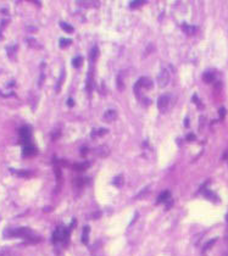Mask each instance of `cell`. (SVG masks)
<instances>
[{
  "label": "cell",
  "instance_id": "6da1fadb",
  "mask_svg": "<svg viewBox=\"0 0 228 256\" xmlns=\"http://www.w3.org/2000/svg\"><path fill=\"white\" fill-rule=\"evenodd\" d=\"M11 237H19V238H23L31 243H38L42 240V238L38 237L32 229L27 228V227H21V228H16L10 232Z\"/></svg>",
  "mask_w": 228,
  "mask_h": 256
},
{
  "label": "cell",
  "instance_id": "7a4b0ae2",
  "mask_svg": "<svg viewBox=\"0 0 228 256\" xmlns=\"http://www.w3.org/2000/svg\"><path fill=\"white\" fill-rule=\"evenodd\" d=\"M68 229H66L65 227H57L56 230L52 234V243H57V242H67V238H68Z\"/></svg>",
  "mask_w": 228,
  "mask_h": 256
},
{
  "label": "cell",
  "instance_id": "3957f363",
  "mask_svg": "<svg viewBox=\"0 0 228 256\" xmlns=\"http://www.w3.org/2000/svg\"><path fill=\"white\" fill-rule=\"evenodd\" d=\"M169 81H171V75H169L168 70H165V68L161 70L159 72V75H157V84H159L161 88H163V87H166L168 84Z\"/></svg>",
  "mask_w": 228,
  "mask_h": 256
},
{
  "label": "cell",
  "instance_id": "277c9868",
  "mask_svg": "<svg viewBox=\"0 0 228 256\" xmlns=\"http://www.w3.org/2000/svg\"><path fill=\"white\" fill-rule=\"evenodd\" d=\"M20 140L25 146L31 144V127L30 126H25L20 129Z\"/></svg>",
  "mask_w": 228,
  "mask_h": 256
},
{
  "label": "cell",
  "instance_id": "5b68a950",
  "mask_svg": "<svg viewBox=\"0 0 228 256\" xmlns=\"http://www.w3.org/2000/svg\"><path fill=\"white\" fill-rule=\"evenodd\" d=\"M169 104V95H161V97L157 99V109H159L162 114L166 112L167 108Z\"/></svg>",
  "mask_w": 228,
  "mask_h": 256
},
{
  "label": "cell",
  "instance_id": "8992f818",
  "mask_svg": "<svg viewBox=\"0 0 228 256\" xmlns=\"http://www.w3.org/2000/svg\"><path fill=\"white\" fill-rule=\"evenodd\" d=\"M137 87H143V88H153V82H151L150 78H148V77H142V78H139V81L137 82L136 84V88Z\"/></svg>",
  "mask_w": 228,
  "mask_h": 256
},
{
  "label": "cell",
  "instance_id": "52a82bcc",
  "mask_svg": "<svg viewBox=\"0 0 228 256\" xmlns=\"http://www.w3.org/2000/svg\"><path fill=\"white\" fill-rule=\"evenodd\" d=\"M37 152H38L37 148L31 145V144L26 145L25 148H23V155L25 156H34V155H37Z\"/></svg>",
  "mask_w": 228,
  "mask_h": 256
},
{
  "label": "cell",
  "instance_id": "ba28073f",
  "mask_svg": "<svg viewBox=\"0 0 228 256\" xmlns=\"http://www.w3.org/2000/svg\"><path fill=\"white\" fill-rule=\"evenodd\" d=\"M203 79L206 83H212L215 81V75L212 72H210V71H207V72H205L203 75Z\"/></svg>",
  "mask_w": 228,
  "mask_h": 256
},
{
  "label": "cell",
  "instance_id": "9c48e42d",
  "mask_svg": "<svg viewBox=\"0 0 228 256\" xmlns=\"http://www.w3.org/2000/svg\"><path fill=\"white\" fill-rule=\"evenodd\" d=\"M98 55H99V49H98V46H93V49L90 50V54H89V59H90L92 63H94V61L96 60Z\"/></svg>",
  "mask_w": 228,
  "mask_h": 256
},
{
  "label": "cell",
  "instance_id": "30bf717a",
  "mask_svg": "<svg viewBox=\"0 0 228 256\" xmlns=\"http://www.w3.org/2000/svg\"><path fill=\"white\" fill-rule=\"evenodd\" d=\"M169 196H171V193L168 192V190H165V192H162L160 194V196L157 198V202H163V201H167L169 199Z\"/></svg>",
  "mask_w": 228,
  "mask_h": 256
},
{
  "label": "cell",
  "instance_id": "8fae6325",
  "mask_svg": "<svg viewBox=\"0 0 228 256\" xmlns=\"http://www.w3.org/2000/svg\"><path fill=\"white\" fill-rule=\"evenodd\" d=\"M89 232H90V228L88 227V226H85V227L83 228V234H82V242H83V244H88Z\"/></svg>",
  "mask_w": 228,
  "mask_h": 256
},
{
  "label": "cell",
  "instance_id": "7c38bea8",
  "mask_svg": "<svg viewBox=\"0 0 228 256\" xmlns=\"http://www.w3.org/2000/svg\"><path fill=\"white\" fill-rule=\"evenodd\" d=\"M104 117H105V120H107V121H112L116 118V111L115 110H107L106 112H105Z\"/></svg>",
  "mask_w": 228,
  "mask_h": 256
},
{
  "label": "cell",
  "instance_id": "4fadbf2b",
  "mask_svg": "<svg viewBox=\"0 0 228 256\" xmlns=\"http://www.w3.org/2000/svg\"><path fill=\"white\" fill-rule=\"evenodd\" d=\"M182 29L187 33V34H194L196 32V27L194 26H189V25H183Z\"/></svg>",
  "mask_w": 228,
  "mask_h": 256
},
{
  "label": "cell",
  "instance_id": "5bb4252c",
  "mask_svg": "<svg viewBox=\"0 0 228 256\" xmlns=\"http://www.w3.org/2000/svg\"><path fill=\"white\" fill-rule=\"evenodd\" d=\"M107 152H109V150H107V148H106V146H99V148L95 149V154H96V155L106 156V155H107Z\"/></svg>",
  "mask_w": 228,
  "mask_h": 256
},
{
  "label": "cell",
  "instance_id": "9a60e30c",
  "mask_svg": "<svg viewBox=\"0 0 228 256\" xmlns=\"http://www.w3.org/2000/svg\"><path fill=\"white\" fill-rule=\"evenodd\" d=\"M107 133V129L106 128H100V129H94L92 132V137H101L104 134Z\"/></svg>",
  "mask_w": 228,
  "mask_h": 256
},
{
  "label": "cell",
  "instance_id": "2e32d148",
  "mask_svg": "<svg viewBox=\"0 0 228 256\" xmlns=\"http://www.w3.org/2000/svg\"><path fill=\"white\" fill-rule=\"evenodd\" d=\"M26 41H27V44L30 45V46H32V48H39L38 40L34 39L33 37H27V38H26Z\"/></svg>",
  "mask_w": 228,
  "mask_h": 256
},
{
  "label": "cell",
  "instance_id": "e0dca14e",
  "mask_svg": "<svg viewBox=\"0 0 228 256\" xmlns=\"http://www.w3.org/2000/svg\"><path fill=\"white\" fill-rule=\"evenodd\" d=\"M60 27L63 29V31H66V32H73L74 31V28L72 27V26H70V25H67V23H65V22H60Z\"/></svg>",
  "mask_w": 228,
  "mask_h": 256
},
{
  "label": "cell",
  "instance_id": "ac0fdd59",
  "mask_svg": "<svg viewBox=\"0 0 228 256\" xmlns=\"http://www.w3.org/2000/svg\"><path fill=\"white\" fill-rule=\"evenodd\" d=\"M71 43H72V40H71V39H67V38H61V39L59 40V45H60L61 48H65V46L70 45Z\"/></svg>",
  "mask_w": 228,
  "mask_h": 256
},
{
  "label": "cell",
  "instance_id": "d6986e66",
  "mask_svg": "<svg viewBox=\"0 0 228 256\" xmlns=\"http://www.w3.org/2000/svg\"><path fill=\"white\" fill-rule=\"evenodd\" d=\"M17 50V45H12V46H8L6 48V51H8V55L9 57H12L15 55V51Z\"/></svg>",
  "mask_w": 228,
  "mask_h": 256
},
{
  "label": "cell",
  "instance_id": "ffe728a7",
  "mask_svg": "<svg viewBox=\"0 0 228 256\" xmlns=\"http://www.w3.org/2000/svg\"><path fill=\"white\" fill-rule=\"evenodd\" d=\"M88 162H85V164H76V165H73V167H74V170H77V171H84L87 167H88Z\"/></svg>",
  "mask_w": 228,
  "mask_h": 256
},
{
  "label": "cell",
  "instance_id": "44dd1931",
  "mask_svg": "<svg viewBox=\"0 0 228 256\" xmlns=\"http://www.w3.org/2000/svg\"><path fill=\"white\" fill-rule=\"evenodd\" d=\"M82 61H83V59H82L81 56H76L73 60H72V65L74 67H79L82 65Z\"/></svg>",
  "mask_w": 228,
  "mask_h": 256
},
{
  "label": "cell",
  "instance_id": "7402d4cb",
  "mask_svg": "<svg viewBox=\"0 0 228 256\" xmlns=\"http://www.w3.org/2000/svg\"><path fill=\"white\" fill-rule=\"evenodd\" d=\"M216 242H217V238H214V239H211L210 242H207V243H206V245L204 246V253H205V251H207L209 249H211V246L214 245V244H215Z\"/></svg>",
  "mask_w": 228,
  "mask_h": 256
},
{
  "label": "cell",
  "instance_id": "603a6c76",
  "mask_svg": "<svg viewBox=\"0 0 228 256\" xmlns=\"http://www.w3.org/2000/svg\"><path fill=\"white\" fill-rule=\"evenodd\" d=\"M114 184H115V186H118V187H121L122 184H123V177H122V176L116 177L115 179H114Z\"/></svg>",
  "mask_w": 228,
  "mask_h": 256
},
{
  "label": "cell",
  "instance_id": "cb8c5ba5",
  "mask_svg": "<svg viewBox=\"0 0 228 256\" xmlns=\"http://www.w3.org/2000/svg\"><path fill=\"white\" fill-rule=\"evenodd\" d=\"M218 112H220V118H221V120H223L225 116H226V109L225 108H220Z\"/></svg>",
  "mask_w": 228,
  "mask_h": 256
},
{
  "label": "cell",
  "instance_id": "d4e9b609",
  "mask_svg": "<svg viewBox=\"0 0 228 256\" xmlns=\"http://www.w3.org/2000/svg\"><path fill=\"white\" fill-rule=\"evenodd\" d=\"M44 78H45V75H44V72H42V73H40V76H39V87H42V86H43Z\"/></svg>",
  "mask_w": 228,
  "mask_h": 256
},
{
  "label": "cell",
  "instance_id": "484cf974",
  "mask_svg": "<svg viewBox=\"0 0 228 256\" xmlns=\"http://www.w3.org/2000/svg\"><path fill=\"white\" fill-rule=\"evenodd\" d=\"M144 1H132L131 4H129V6L131 8H137V6H139L140 4H143Z\"/></svg>",
  "mask_w": 228,
  "mask_h": 256
},
{
  "label": "cell",
  "instance_id": "4316f807",
  "mask_svg": "<svg viewBox=\"0 0 228 256\" xmlns=\"http://www.w3.org/2000/svg\"><path fill=\"white\" fill-rule=\"evenodd\" d=\"M55 173H56V178H57V179H60V178H61V171H60V168L57 167V166L55 167Z\"/></svg>",
  "mask_w": 228,
  "mask_h": 256
},
{
  "label": "cell",
  "instance_id": "83f0119b",
  "mask_svg": "<svg viewBox=\"0 0 228 256\" xmlns=\"http://www.w3.org/2000/svg\"><path fill=\"white\" fill-rule=\"evenodd\" d=\"M8 253V249L6 248H1L0 249V256H5V254Z\"/></svg>",
  "mask_w": 228,
  "mask_h": 256
},
{
  "label": "cell",
  "instance_id": "f1b7e54d",
  "mask_svg": "<svg viewBox=\"0 0 228 256\" xmlns=\"http://www.w3.org/2000/svg\"><path fill=\"white\" fill-rule=\"evenodd\" d=\"M187 139H188L189 141H193V140H195V135L194 134H188L187 135Z\"/></svg>",
  "mask_w": 228,
  "mask_h": 256
},
{
  "label": "cell",
  "instance_id": "f546056e",
  "mask_svg": "<svg viewBox=\"0 0 228 256\" xmlns=\"http://www.w3.org/2000/svg\"><path fill=\"white\" fill-rule=\"evenodd\" d=\"M26 31H27V32H30V31H31V32H36V31H37V28H36V27H30V26H27V27H26Z\"/></svg>",
  "mask_w": 228,
  "mask_h": 256
},
{
  "label": "cell",
  "instance_id": "4dcf8cb0",
  "mask_svg": "<svg viewBox=\"0 0 228 256\" xmlns=\"http://www.w3.org/2000/svg\"><path fill=\"white\" fill-rule=\"evenodd\" d=\"M67 105H68V106H73V100H72V99H68V100H67Z\"/></svg>",
  "mask_w": 228,
  "mask_h": 256
},
{
  "label": "cell",
  "instance_id": "1f68e13d",
  "mask_svg": "<svg viewBox=\"0 0 228 256\" xmlns=\"http://www.w3.org/2000/svg\"><path fill=\"white\" fill-rule=\"evenodd\" d=\"M184 126H189V122H188V118L185 120V122H184Z\"/></svg>",
  "mask_w": 228,
  "mask_h": 256
},
{
  "label": "cell",
  "instance_id": "d6a6232c",
  "mask_svg": "<svg viewBox=\"0 0 228 256\" xmlns=\"http://www.w3.org/2000/svg\"><path fill=\"white\" fill-rule=\"evenodd\" d=\"M85 152H87V149H85V148H83V151H82V154H83V155H84Z\"/></svg>",
  "mask_w": 228,
  "mask_h": 256
}]
</instances>
